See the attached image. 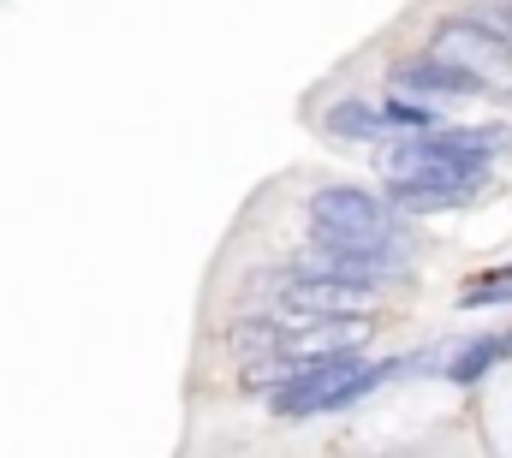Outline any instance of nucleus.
<instances>
[{
	"mask_svg": "<svg viewBox=\"0 0 512 458\" xmlns=\"http://www.w3.org/2000/svg\"><path fill=\"white\" fill-rule=\"evenodd\" d=\"M507 149L501 125H453V131H429V137H405L382 155L387 167V203L435 215V209H459L489 185V155Z\"/></svg>",
	"mask_w": 512,
	"mask_h": 458,
	"instance_id": "obj_1",
	"label": "nucleus"
},
{
	"mask_svg": "<svg viewBox=\"0 0 512 458\" xmlns=\"http://www.w3.org/2000/svg\"><path fill=\"white\" fill-rule=\"evenodd\" d=\"M387 381H399V369H393V363H364L358 345H352V351H322V357L268 351V357H251V375H245L251 393H268L274 417L340 411V405H358L364 393H376Z\"/></svg>",
	"mask_w": 512,
	"mask_h": 458,
	"instance_id": "obj_2",
	"label": "nucleus"
},
{
	"mask_svg": "<svg viewBox=\"0 0 512 458\" xmlns=\"http://www.w3.org/2000/svg\"><path fill=\"white\" fill-rule=\"evenodd\" d=\"M429 54H441L447 66H459V72H471V78H483V84H489V78H507V72H512V42L489 36V24H483V18L441 24Z\"/></svg>",
	"mask_w": 512,
	"mask_h": 458,
	"instance_id": "obj_3",
	"label": "nucleus"
},
{
	"mask_svg": "<svg viewBox=\"0 0 512 458\" xmlns=\"http://www.w3.org/2000/svg\"><path fill=\"white\" fill-rule=\"evenodd\" d=\"M387 90H393V96H417V102H459V96H483V78L447 66L441 54H423V60L393 66Z\"/></svg>",
	"mask_w": 512,
	"mask_h": 458,
	"instance_id": "obj_4",
	"label": "nucleus"
},
{
	"mask_svg": "<svg viewBox=\"0 0 512 458\" xmlns=\"http://www.w3.org/2000/svg\"><path fill=\"white\" fill-rule=\"evenodd\" d=\"M310 221H316V227H340V232H399L393 203L370 197V191H346V185L316 191V197H310Z\"/></svg>",
	"mask_w": 512,
	"mask_h": 458,
	"instance_id": "obj_5",
	"label": "nucleus"
},
{
	"mask_svg": "<svg viewBox=\"0 0 512 458\" xmlns=\"http://www.w3.org/2000/svg\"><path fill=\"white\" fill-rule=\"evenodd\" d=\"M322 125H328L334 137H352V143H376V137H387V131H393L387 108H382V102H364V96L334 102V108L322 114Z\"/></svg>",
	"mask_w": 512,
	"mask_h": 458,
	"instance_id": "obj_6",
	"label": "nucleus"
},
{
	"mask_svg": "<svg viewBox=\"0 0 512 458\" xmlns=\"http://www.w3.org/2000/svg\"><path fill=\"white\" fill-rule=\"evenodd\" d=\"M501 357H507V340L453 345V351H441V375H447V381H459V387H471V381H483V375H489Z\"/></svg>",
	"mask_w": 512,
	"mask_h": 458,
	"instance_id": "obj_7",
	"label": "nucleus"
},
{
	"mask_svg": "<svg viewBox=\"0 0 512 458\" xmlns=\"http://www.w3.org/2000/svg\"><path fill=\"white\" fill-rule=\"evenodd\" d=\"M489 304H512V268L483 274V280H471V286L459 292V310H489Z\"/></svg>",
	"mask_w": 512,
	"mask_h": 458,
	"instance_id": "obj_8",
	"label": "nucleus"
},
{
	"mask_svg": "<svg viewBox=\"0 0 512 458\" xmlns=\"http://www.w3.org/2000/svg\"><path fill=\"white\" fill-rule=\"evenodd\" d=\"M477 18H483L489 30H501V36L512 42V6H501V12H477Z\"/></svg>",
	"mask_w": 512,
	"mask_h": 458,
	"instance_id": "obj_9",
	"label": "nucleus"
},
{
	"mask_svg": "<svg viewBox=\"0 0 512 458\" xmlns=\"http://www.w3.org/2000/svg\"><path fill=\"white\" fill-rule=\"evenodd\" d=\"M507 357H512V334H507Z\"/></svg>",
	"mask_w": 512,
	"mask_h": 458,
	"instance_id": "obj_10",
	"label": "nucleus"
}]
</instances>
